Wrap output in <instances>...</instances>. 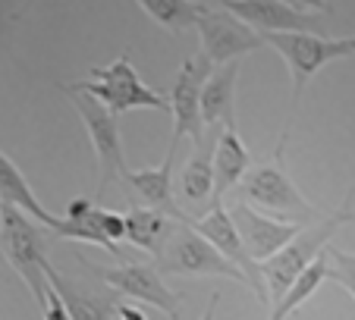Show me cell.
<instances>
[{
    "label": "cell",
    "instance_id": "6da1fadb",
    "mask_svg": "<svg viewBox=\"0 0 355 320\" xmlns=\"http://www.w3.org/2000/svg\"><path fill=\"white\" fill-rule=\"evenodd\" d=\"M349 220H355V211L349 207V195H346V201H343L334 213H321L318 220L305 223L289 245H283L274 258H268L264 264H258L261 267L264 289H268V301H280L283 292L295 283V276H299L302 270H305V267H309L311 260L330 245L334 233Z\"/></svg>",
    "mask_w": 355,
    "mask_h": 320
},
{
    "label": "cell",
    "instance_id": "7a4b0ae2",
    "mask_svg": "<svg viewBox=\"0 0 355 320\" xmlns=\"http://www.w3.org/2000/svg\"><path fill=\"white\" fill-rule=\"evenodd\" d=\"M286 139H289V126L283 129L280 135V145L274 151V160L268 163H258V167H248V173L242 176L239 188V201L242 204H261L268 211H277L283 217H293L295 223H311L321 217L315 204H311L305 195L295 188V182L289 179L286 173Z\"/></svg>",
    "mask_w": 355,
    "mask_h": 320
},
{
    "label": "cell",
    "instance_id": "3957f363",
    "mask_svg": "<svg viewBox=\"0 0 355 320\" xmlns=\"http://www.w3.org/2000/svg\"><path fill=\"white\" fill-rule=\"evenodd\" d=\"M0 258H7L10 267L22 276L35 305H44V267L51 264L44 254V233L10 204H0Z\"/></svg>",
    "mask_w": 355,
    "mask_h": 320
},
{
    "label": "cell",
    "instance_id": "277c9868",
    "mask_svg": "<svg viewBox=\"0 0 355 320\" xmlns=\"http://www.w3.org/2000/svg\"><path fill=\"white\" fill-rule=\"evenodd\" d=\"M264 47H274L289 66L293 75V114L302 100V91L311 82V75L330 60H343L355 53V35L352 38H324L311 32H280V35H261Z\"/></svg>",
    "mask_w": 355,
    "mask_h": 320
},
{
    "label": "cell",
    "instance_id": "5b68a950",
    "mask_svg": "<svg viewBox=\"0 0 355 320\" xmlns=\"http://www.w3.org/2000/svg\"><path fill=\"white\" fill-rule=\"evenodd\" d=\"M79 91H85L88 98L98 100L107 114H114L120 120L123 114L135 110V107H155V110H170L167 98L145 85L135 73L129 53L116 57L110 66H92V82H76Z\"/></svg>",
    "mask_w": 355,
    "mask_h": 320
},
{
    "label": "cell",
    "instance_id": "8992f818",
    "mask_svg": "<svg viewBox=\"0 0 355 320\" xmlns=\"http://www.w3.org/2000/svg\"><path fill=\"white\" fill-rule=\"evenodd\" d=\"M67 98L73 100L76 114L82 116L92 139L94 163H98V179H94V192H104L110 182H123L129 173L126 157H123V139H120V120L114 114H107L94 98H88L85 91H79L76 85H63Z\"/></svg>",
    "mask_w": 355,
    "mask_h": 320
},
{
    "label": "cell",
    "instance_id": "52a82bcc",
    "mask_svg": "<svg viewBox=\"0 0 355 320\" xmlns=\"http://www.w3.org/2000/svg\"><path fill=\"white\" fill-rule=\"evenodd\" d=\"M157 274H173V276H223V280H236L248 286L242 270H236L211 242H205L186 220L176 223L170 239L164 242L161 254H157Z\"/></svg>",
    "mask_w": 355,
    "mask_h": 320
},
{
    "label": "cell",
    "instance_id": "ba28073f",
    "mask_svg": "<svg viewBox=\"0 0 355 320\" xmlns=\"http://www.w3.org/2000/svg\"><path fill=\"white\" fill-rule=\"evenodd\" d=\"M82 264L98 276L104 286H110L116 295H126V299H139L145 305H155L157 311H164L170 320H180L182 305L176 299V292H170V286L164 283V276L157 270H151L148 264H139V260H120L114 267L94 264L88 258H79Z\"/></svg>",
    "mask_w": 355,
    "mask_h": 320
},
{
    "label": "cell",
    "instance_id": "9c48e42d",
    "mask_svg": "<svg viewBox=\"0 0 355 320\" xmlns=\"http://www.w3.org/2000/svg\"><path fill=\"white\" fill-rule=\"evenodd\" d=\"M195 32L201 41V57L211 63V66H223V63H233L245 53L264 47L261 35L255 28H248L245 22H239L236 16H230L227 10H201L198 19H195Z\"/></svg>",
    "mask_w": 355,
    "mask_h": 320
},
{
    "label": "cell",
    "instance_id": "30bf717a",
    "mask_svg": "<svg viewBox=\"0 0 355 320\" xmlns=\"http://www.w3.org/2000/svg\"><path fill=\"white\" fill-rule=\"evenodd\" d=\"M186 223L205 242H211V245H214L217 251H220L223 258L236 267V270H242V276L248 280V289L255 292V299L261 301V305H270V301H268V289H264V280H261V267L248 258V251H245V245H242L239 233H236V223H233V217H230L227 207H223V204H211L208 211H201L198 217H189Z\"/></svg>",
    "mask_w": 355,
    "mask_h": 320
},
{
    "label": "cell",
    "instance_id": "8fae6325",
    "mask_svg": "<svg viewBox=\"0 0 355 320\" xmlns=\"http://www.w3.org/2000/svg\"><path fill=\"white\" fill-rule=\"evenodd\" d=\"M211 63L205 57H189L180 66L176 85L170 88V114H173V135L170 139L180 141L182 135L192 139V145H198L205 139V126H201V85L211 73Z\"/></svg>",
    "mask_w": 355,
    "mask_h": 320
},
{
    "label": "cell",
    "instance_id": "7c38bea8",
    "mask_svg": "<svg viewBox=\"0 0 355 320\" xmlns=\"http://www.w3.org/2000/svg\"><path fill=\"white\" fill-rule=\"evenodd\" d=\"M230 217H233L236 233H239L248 258L255 260V264H264L268 258H274V254L280 251L283 245H289V242L299 235V229L305 226V223H295V220H270V217L258 213L255 207L242 204V201H236V204L230 207Z\"/></svg>",
    "mask_w": 355,
    "mask_h": 320
},
{
    "label": "cell",
    "instance_id": "4fadbf2b",
    "mask_svg": "<svg viewBox=\"0 0 355 320\" xmlns=\"http://www.w3.org/2000/svg\"><path fill=\"white\" fill-rule=\"evenodd\" d=\"M220 7L258 35H280V32H318V19L299 10L286 7L280 0H220Z\"/></svg>",
    "mask_w": 355,
    "mask_h": 320
},
{
    "label": "cell",
    "instance_id": "5bb4252c",
    "mask_svg": "<svg viewBox=\"0 0 355 320\" xmlns=\"http://www.w3.org/2000/svg\"><path fill=\"white\" fill-rule=\"evenodd\" d=\"M173 154H176V141L170 139L167 154L157 167H145V170H129L126 173V186L135 188V198H139V207H148V211H157L170 220L182 223L189 220V213L176 204L173 195Z\"/></svg>",
    "mask_w": 355,
    "mask_h": 320
},
{
    "label": "cell",
    "instance_id": "9a60e30c",
    "mask_svg": "<svg viewBox=\"0 0 355 320\" xmlns=\"http://www.w3.org/2000/svg\"><path fill=\"white\" fill-rule=\"evenodd\" d=\"M44 283L60 295L69 320H116V305H120L116 292H94L88 286H79L51 264L44 267Z\"/></svg>",
    "mask_w": 355,
    "mask_h": 320
},
{
    "label": "cell",
    "instance_id": "2e32d148",
    "mask_svg": "<svg viewBox=\"0 0 355 320\" xmlns=\"http://www.w3.org/2000/svg\"><path fill=\"white\" fill-rule=\"evenodd\" d=\"M239 60L214 66L201 85V126L227 129L236 126V85H239Z\"/></svg>",
    "mask_w": 355,
    "mask_h": 320
},
{
    "label": "cell",
    "instance_id": "e0dca14e",
    "mask_svg": "<svg viewBox=\"0 0 355 320\" xmlns=\"http://www.w3.org/2000/svg\"><path fill=\"white\" fill-rule=\"evenodd\" d=\"M252 167V154H248L245 141H242L239 129L227 126L220 129L214 141V154H211V170H214V192H211V204H223L227 195L242 182V176Z\"/></svg>",
    "mask_w": 355,
    "mask_h": 320
},
{
    "label": "cell",
    "instance_id": "ac0fdd59",
    "mask_svg": "<svg viewBox=\"0 0 355 320\" xmlns=\"http://www.w3.org/2000/svg\"><path fill=\"white\" fill-rule=\"evenodd\" d=\"M0 204H10V207H16V211H22L28 220H38L41 226H47L51 233H54V226L60 223V217H54V213L35 198L32 186H28L26 176H22V170L16 167L13 157L3 151H0Z\"/></svg>",
    "mask_w": 355,
    "mask_h": 320
},
{
    "label": "cell",
    "instance_id": "d6986e66",
    "mask_svg": "<svg viewBox=\"0 0 355 320\" xmlns=\"http://www.w3.org/2000/svg\"><path fill=\"white\" fill-rule=\"evenodd\" d=\"M220 135V129H208V135L195 145L192 157L186 160L180 176L182 198L195 207H211V192H214V170H211V154H214V141Z\"/></svg>",
    "mask_w": 355,
    "mask_h": 320
},
{
    "label": "cell",
    "instance_id": "ffe728a7",
    "mask_svg": "<svg viewBox=\"0 0 355 320\" xmlns=\"http://www.w3.org/2000/svg\"><path fill=\"white\" fill-rule=\"evenodd\" d=\"M123 220H126V235L123 239L132 242L135 248H141V251L148 254H161L164 242L170 239V233H173L176 220H170V217H164V213L157 211H148V207H139L132 204L126 213H123Z\"/></svg>",
    "mask_w": 355,
    "mask_h": 320
},
{
    "label": "cell",
    "instance_id": "44dd1931",
    "mask_svg": "<svg viewBox=\"0 0 355 320\" xmlns=\"http://www.w3.org/2000/svg\"><path fill=\"white\" fill-rule=\"evenodd\" d=\"M321 283H327V260H324V251L318 254L315 260H311L305 270H302L299 276H295V283L283 292L280 301H274V311H270L268 320H286L293 311H299L305 301L311 299V295L321 289Z\"/></svg>",
    "mask_w": 355,
    "mask_h": 320
},
{
    "label": "cell",
    "instance_id": "7402d4cb",
    "mask_svg": "<svg viewBox=\"0 0 355 320\" xmlns=\"http://www.w3.org/2000/svg\"><path fill=\"white\" fill-rule=\"evenodd\" d=\"M135 3L148 13V19L164 26L167 32H186V28H192L198 13L205 10L195 0H135Z\"/></svg>",
    "mask_w": 355,
    "mask_h": 320
},
{
    "label": "cell",
    "instance_id": "603a6c76",
    "mask_svg": "<svg viewBox=\"0 0 355 320\" xmlns=\"http://www.w3.org/2000/svg\"><path fill=\"white\" fill-rule=\"evenodd\" d=\"M98 207L101 204H92L85 213H82V217H76V220H67V217H60V223L54 226V235H60V239H69V242H92V245H101L107 254L120 258V245H114V242L101 233V226H98Z\"/></svg>",
    "mask_w": 355,
    "mask_h": 320
},
{
    "label": "cell",
    "instance_id": "cb8c5ba5",
    "mask_svg": "<svg viewBox=\"0 0 355 320\" xmlns=\"http://www.w3.org/2000/svg\"><path fill=\"white\" fill-rule=\"evenodd\" d=\"M324 260H327V280L343 286L355 299V251H340V248L327 245Z\"/></svg>",
    "mask_w": 355,
    "mask_h": 320
},
{
    "label": "cell",
    "instance_id": "d4e9b609",
    "mask_svg": "<svg viewBox=\"0 0 355 320\" xmlns=\"http://www.w3.org/2000/svg\"><path fill=\"white\" fill-rule=\"evenodd\" d=\"M98 226H101V233L114 242V245L116 242H123V235H126V220H123V213L107 211V207H98Z\"/></svg>",
    "mask_w": 355,
    "mask_h": 320
},
{
    "label": "cell",
    "instance_id": "484cf974",
    "mask_svg": "<svg viewBox=\"0 0 355 320\" xmlns=\"http://www.w3.org/2000/svg\"><path fill=\"white\" fill-rule=\"evenodd\" d=\"M280 3L299 10V13H321V16L334 13V3H330V0H280Z\"/></svg>",
    "mask_w": 355,
    "mask_h": 320
},
{
    "label": "cell",
    "instance_id": "4316f807",
    "mask_svg": "<svg viewBox=\"0 0 355 320\" xmlns=\"http://www.w3.org/2000/svg\"><path fill=\"white\" fill-rule=\"evenodd\" d=\"M116 317L120 320H148L145 314H141L139 308H132V305H116Z\"/></svg>",
    "mask_w": 355,
    "mask_h": 320
},
{
    "label": "cell",
    "instance_id": "83f0119b",
    "mask_svg": "<svg viewBox=\"0 0 355 320\" xmlns=\"http://www.w3.org/2000/svg\"><path fill=\"white\" fill-rule=\"evenodd\" d=\"M217 305H220V292H214V295H211V301H208V311L201 314V320H214V317H217Z\"/></svg>",
    "mask_w": 355,
    "mask_h": 320
}]
</instances>
